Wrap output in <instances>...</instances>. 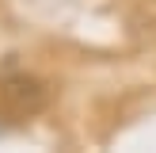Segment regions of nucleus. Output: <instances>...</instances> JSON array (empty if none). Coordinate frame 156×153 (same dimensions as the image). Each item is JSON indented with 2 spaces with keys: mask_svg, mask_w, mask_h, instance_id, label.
Instances as JSON below:
<instances>
[{
  "mask_svg": "<svg viewBox=\"0 0 156 153\" xmlns=\"http://www.w3.org/2000/svg\"><path fill=\"white\" fill-rule=\"evenodd\" d=\"M4 103L19 115H30L46 103V88L34 80V76H8L4 80Z\"/></svg>",
  "mask_w": 156,
  "mask_h": 153,
  "instance_id": "f257e3e1",
  "label": "nucleus"
}]
</instances>
